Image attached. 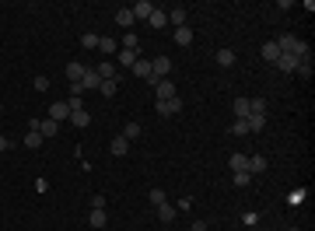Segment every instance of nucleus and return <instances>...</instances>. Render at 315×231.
Segmentation results:
<instances>
[{"label": "nucleus", "mask_w": 315, "mask_h": 231, "mask_svg": "<svg viewBox=\"0 0 315 231\" xmlns=\"http://www.w3.org/2000/svg\"><path fill=\"white\" fill-rule=\"evenodd\" d=\"M32 88H35V91H46V88H49V77H35Z\"/></svg>", "instance_id": "58836bf2"}, {"label": "nucleus", "mask_w": 315, "mask_h": 231, "mask_svg": "<svg viewBox=\"0 0 315 231\" xmlns=\"http://www.w3.org/2000/svg\"><path fill=\"white\" fill-rule=\"evenodd\" d=\"M189 231H207V221H193V228Z\"/></svg>", "instance_id": "37998d69"}, {"label": "nucleus", "mask_w": 315, "mask_h": 231, "mask_svg": "<svg viewBox=\"0 0 315 231\" xmlns=\"http://www.w3.org/2000/svg\"><path fill=\"white\" fill-rule=\"evenodd\" d=\"M84 63H67V77H70V84H77V81H84Z\"/></svg>", "instance_id": "9b49d317"}, {"label": "nucleus", "mask_w": 315, "mask_h": 231, "mask_svg": "<svg viewBox=\"0 0 315 231\" xmlns=\"http://www.w3.org/2000/svg\"><path fill=\"white\" fill-rule=\"evenodd\" d=\"M88 224H91V228H105V224H109V217H105V210H91V217H88Z\"/></svg>", "instance_id": "c85d7f7f"}, {"label": "nucleus", "mask_w": 315, "mask_h": 231, "mask_svg": "<svg viewBox=\"0 0 315 231\" xmlns=\"http://www.w3.org/2000/svg\"><path fill=\"white\" fill-rule=\"evenodd\" d=\"M154 95H158V102L175 98V84H172V77H168V81H158V84H154Z\"/></svg>", "instance_id": "39448f33"}, {"label": "nucleus", "mask_w": 315, "mask_h": 231, "mask_svg": "<svg viewBox=\"0 0 315 231\" xmlns=\"http://www.w3.org/2000/svg\"><path fill=\"white\" fill-rule=\"evenodd\" d=\"M287 231H301V228H287Z\"/></svg>", "instance_id": "a18cd8bd"}, {"label": "nucleus", "mask_w": 315, "mask_h": 231, "mask_svg": "<svg viewBox=\"0 0 315 231\" xmlns=\"http://www.w3.org/2000/svg\"><path fill=\"white\" fill-rule=\"evenodd\" d=\"M116 25H119V28H130V25H133V14H130V7H119V11H116Z\"/></svg>", "instance_id": "5701e85b"}, {"label": "nucleus", "mask_w": 315, "mask_h": 231, "mask_svg": "<svg viewBox=\"0 0 315 231\" xmlns=\"http://www.w3.org/2000/svg\"><path fill=\"white\" fill-rule=\"evenodd\" d=\"M231 133H235V137H245V133H249V123H245V119H235V123H231Z\"/></svg>", "instance_id": "473e14b6"}, {"label": "nucleus", "mask_w": 315, "mask_h": 231, "mask_svg": "<svg viewBox=\"0 0 315 231\" xmlns=\"http://www.w3.org/2000/svg\"><path fill=\"white\" fill-rule=\"evenodd\" d=\"M130 151V140L119 133V137H112V154H116V158H123V154Z\"/></svg>", "instance_id": "f3484780"}, {"label": "nucleus", "mask_w": 315, "mask_h": 231, "mask_svg": "<svg viewBox=\"0 0 315 231\" xmlns=\"http://www.w3.org/2000/svg\"><path fill=\"white\" fill-rule=\"evenodd\" d=\"M147 25H151V28H165V25H168V11H161V7H154V14L147 18Z\"/></svg>", "instance_id": "ddd939ff"}, {"label": "nucleus", "mask_w": 315, "mask_h": 231, "mask_svg": "<svg viewBox=\"0 0 315 231\" xmlns=\"http://www.w3.org/2000/svg\"><path fill=\"white\" fill-rule=\"evenodd\" d=\"M98 91H102L105 98H112L116 91H119V81H102V84H98Z\"/></svg>", "instance_id": "c756f323"}, {"label": "nucleus", "mask_w": 315, "mask_h": 231, "mask_svg": "<svg viewBox=\"0 0 315 231\" xmlns=\"http://www.w3.org/2000/svg\"><path fill=\"white\" fill-rule=\"evenodd\" d=\"M259 172H266V158L263 154H249V175H259Z\"/></svg>", "instance_id": "dca6fc26"}, {"label": "nucleus", "mask_w": 315, "mask_h": 231, "mask_svg": "<svg viewBox=\"0 0 315 231\" xmlns=\"http://www.w3.org/2000/svg\"><path fill=\"white\" fill-rule=\"evenodd\" d=\"M70 123H74V126H88V123H91L88 109H77V112H70Z\"/></svg>", "instance_id": "4be33fe9"}, {"label": "nucleus", "mask_w": 315, "mask_h": 231, "mask_svg": "<svg viewBox=\"0 0 315 231\" xmlns=\"http://www.w3.org/2000/svg\"><path fill=\"white\" fill-rule=\"evenodd\" d=\"M175 112H182V98L175 95V98H168V102H158V116H175Z\"/></svg>", "instance_id": "20e7f679"}, {"label": "nucleus", "mask_w": 315, "mask_h": 231, "mask_svg": "<svg viewBox=\"0 0 315 231\" xmlns=\"http://www.w3.org/2000/svg\"><path fill=\"white\" fill-rule=\"evenodd\" d=\"M95 74L102 77V81H116V63H112V60H109V63H98Z\"/></svg>", "instance_id": "2eb2a0df"}, {"label": "nucleus", "mask_w": 315, "mask_h": 231, "mask_svg": "<svg viewBox=\"0 0 315 231\" xmlns=\"http://www.w3.org/2000/svg\"><path fill=\"white\" fill-rule=\"evenodd\" d=\"M168 74H172V60L168 56L151 60V77H154V81H168Z\"/></svg>", "instance_id": "f03ea898"}, {"label": "nucleus", "mask_w": 315, "mask_h": 231, "mask_svg": "<svg viewBox=\"0 0 315 231\" xmlns=\"http://www.w3.org/2000/svg\"><path fill=\"white\" fill-rule=\"evenodd\" d=\"M242 221H245V224H259V214H256V210H249V214H245Z\"/></svg>", "instance_id": "79ce46f5"}, {"label": "nucleus", "mask_w": 315, "mask_h": 231, "mask_svg": "<svg viewBox=\"0 0 315 231\" xmlns=\"http://www.w3.org/2000/svg\"><path fill=\"white\" fill-rule=\"evenodd\" d=\"M137 46H140V38H137L133 32H126V35H123V49H133V53H137Z\"/></svg>", "instance_id": "2f4dec72"}, {"label": "nucleus", "mask_w": 315, "mask_h": 231, "mask_svg": "<svg viewBox=\"0 0 315 231\" xmlns=\"http://www.w3.org/2000/svg\"><path fill=\"white\" fill-rule=\"evenodd\" d=\"M98 49L109 53V56H116V53H119V42H116V35H98Z\"/></svg>", "instance_id": "423d86ee"}, {"label": "nucleus", "mask_w": 315, "mask_h": 231, "mask_svg": "<svg viewBox=\"0 0 315 231\" xmlns=\"http://www.w3.org/2000/svg\"><path fill=\"white\" fill-rule=\"evenodd\" d=\"M189 207H193V196H182V200L175 203V210H189Z\"/></svg>", "instance_id": "a19ab883"}, {"label": "nucleus", "mask_w": 315, "mask_h": 231, "mask_svg": "<svg viewBox=\"0 0 315 231\" xmlns=\"http://www.w3.org/2000/svg\"><path fill=\"white\" fill-rule=\"evenodd\" d=\"M56 130H60L56 119H39V133H42V137H56Z\"/></svg>", "instance_id": "6ab92c4d"}, {"label": "nucleus", "mask_w": 315, "mask_h": 231, "mask_svg": "<svg viewBox=\"0 0 315 231\" xmlns=\"http://www.w3.org/2000/svg\"><path fill=\"white\" fill-rule=\"evenodd\" d=\"M235 116H238V119H245V116H249V98H235Z\"/></svg>", "instance_id": "cd10ccee"}, {"label": "nucleus", "mask_w": 315, "mask_h": 231, "mask_svg": "<svg viewBox=\"0 0 315 231\" xmlns=\"http://www.w3.org/2000/svg\"><path fill=\"white\" fill-rule=\"evenodd\" d=\"M7 147H11V140H7V137H0V151H7Z\"/></svg>", "instance_id": "c03bdc74"}, {"label": "nucleus", "mask_w": 315, "mask_h": 231, "mask_svg": "<svg viewBox=\"0 0 315 231\" xmlns=\"http://www.w3.org/2000/svg\"><path fill=\"white\" fill-rule=\"evenodd\" d=\"M186 18H189V11H186V7H172V11H168V21H172L175 28H182V25H186Z\"/></svg>", "instance_id": "a211bd4d"}, {"label": "nucleus", "mask_w": 315, "mask_h": 231, "mask_svg": "<svg viewBox=\"0 0 315 231\" xmlns=\"http://www.w3.org/2000/svg\"><path fill=\"white\" fill-rule=\"evenodd\" d=\"M277 46H280V53H291V56H298V60H305V56H312V49H308V42H301L298 35H280L277 38Z\"/></svg>", "instance_id": "f257e3e1"}, {"label": "nucleus", "mask_w": 315, "mask_h": 231, "mask_svg": "<svg viewBox=\"0 0 315 231\" xmlns=\"http://www.w3.org/2000/svg\"><path fill=\"white\" fill-rule=\"evenodd\" d=\"M49 119H56V123H60V119H70V105H67V102H53V105H49Z\"/></svg>", "instance_id": "0eeeda50"}, {"label": "nucleus", "mask_w": 315, "mask_h": 231, "mask_svg": "<svg viewBox=\"0 0 315 231\" xmlns=\"http://www.w3.org/2000/svg\"><path fill=\"white\" fill-rule=\"evenodd\" d=\"M123 137H126V140H137V137H140V123H126Z\"/></svg>", "instance_id": "c9c22d12"}, {"label": "nucleus", "mask_w": 315, "mask_h": 231, "mask_svg": "<svg viewBox=\"0 0 315 231\" xmlns=\"http://www.w3.org/2000/svg\"><path fill=\"white\" fill-rule=\"evenodd\" d=\"M130 70H133V77H140V81H151V60H137Z\"/></svg>", "instance_id": "9d476101"}, {"label": "nucleus", "mask_w": 315, "mask_h": 231, "mask_svg": "<svg viewBox=\"0 0 315 231\" xmlns=\"http://www.w3.org/2000/svg\"><path fill=\"white\" fill-rule=\"evenodd\" d=\"M249 182H252L249 172H235V186H249Z\"/></svg>", "instance_id": "4c0bfd02"}, {"label": "nucleus", "mask_w": 315, "mask_h": 231, "mask_svg": "<svg viewBox=\"0 0 315 231\" xmlns=\"http://www.w3.org/2000/svg\"><path fill=\"white\" fill-rule=\"evenodd\" d=\"M81 84H84V91H98V84H102V77H98V74H95V70L88 67V70H84V81H81Z\"/></svg>", "instance_id": "4468645a"}, {"label": "nucleus", "mask_w": 315, "mask_h": 231, "mask_svg": "<svg viewBox=\"0 0 315 231\" xmlns=\"http://www.w3.org/2000/svg\"><path fill=\"white\" fill-rule=\"evenodd\" d=\"M298 74L305 77V81H308V77H312V56H305V60L298 63Z\"/></svg>", "instance_id": "f704fd0d"}, {"label": "nucleus", "mask_w": 315, "mask_h": 231, "mask_svg": "<svg viewBox=\"0 0 315 231\" xmlns=\"http://www.w3.org/2000/svg\"><path fill=\"white\" fill-rule=\"evenodd\" d=\"M154 7H158V4H151V0H137V4L130 7V14H133V21H147V18L154 14Z\"/></svg>", "instance_id": "7ed1b4c3"}, {"label": "nucleus", "mask_w": 315, "mask_h": 231, "mask_svg": "<svg viewBox=\"0 0 315 231\" xmlns=\"http://www.w3.org/2000/svg\"><path fill=\"white\" fill-rule=\"evenodd\" d=\"M42 140H46V137L39 133V130H28V133H25V147H42Z\"/></svg>", "instance_id": "bb28decb"}, {"label": "nucleus", "mask_w": 315, "mask_h": 231, "mask_svg": "<svg viewBox=\"0 0 315 231\" xmlns=\"http://www.w3.org/2000/svg\"><path fill=\"white\" fill-rule=\"evenodd\" d=\"M81 42H84V49H95V46H98V35L88 32V35H81Z\"/></svg>", "instance_id": "e433bc0d"}, {"label": "nucleus", "mask_w": 315, "mask_h": 231, "mask_svg": "<svg viewBox=\"0 0 315 231\" xmlns=\"http://www.w3.org/2000/svg\"><path fill=\"white\" fill-rule=\"evenodd\" d=\"M91 210H105V196H91Z\"/></svg>", "instance_id": "ea45409f"}, {"label": "nucleus", "mask_w": 315, "mask_h": 231, "mask_svg": "<svg viewBox=\"0 0 315 231\" xmlns=\"http://www.w3.org/2000/svg\"><path fill=\"white\" fill-rule=\"evenodd\" d=\"M175 214H179V210H175L172 203H161V207H158V217H161L165 224H172V221H175Z\"/></svg>", "instance_id": "b1692460"}, {"label": "nucleus", "mask_w": 315, "mask_h": 231, "mask_svg": "<svg viewBox=\"0 0 315 231\" xmlns=\"http://www.w3.org/2000/svg\"><path fill=\"white\" fill-rule=\"evenodd\" d=\"M217 63L221 67H231L235 63V49H217Z\"/></svg>", "instance_id": "7c9ffc66"}, {"label": "nucleus", "mask_w": 315, "mask_h": 231, "mask_svg": "<svg viewBox=\"0 0 315 231\" xmlns=\"http://www.w3.org/2000/svg\"><path fill=\"white\" fill-rule=\"evenodd\" d=\"M228 165H231V172H249V154H231Z\"/></svg>", "instance_id": "1a4fd4ad"}, {"label": "nucleus", "mask_w": 315, "mask_h": 231, "mask_svg": "<svg viewBox=\"0 0 315 231\" xmlns=\"http://www.w3.org/2000/svg\"><path fill=\"white\" fill-rule=\"evenodd\" d=\"M116 60H119L123 67H133V63L140 60V53H133V49H119V53H116Z\"/></svg>", "instance_id": "aec40b11"}, {"label": "nucleus", "mask_w": 315, "mask_h": 231, "mask_svg": "<svg viewBox=\"0 0 315 231\" xmlns=\"http://www.w3.org/2000/svg\"><path fill=\"white\" fill-rule=\"evenodd\" d=\"M175 42H179V46H189V42H193V28H189V25L175 28Z\"/></svg>", "instance_id": "412c9836"}, {"label": "nucleus", "mask_w": 315, "mask_h": 231, "mask_svg": "<svg viewBox=\"0 0 315 231\" xmlns=\"http://www.w3.org/2000/svg\"><path fill=\"white\" fill-rule=\"evenodd\" d=\"M245 123H249V133H259L266 126V116H245Z\"/></svg>", "instance_id": "a878e982"}, {"label": "nucleus", "mask_w": 315, "mask_h": 231, "mask_svg": "<svg viewBox=\"0 0 315 231\" xmlns=\"http://www.w3.org/2000/svg\"><path fill=\"white\" fill-rule=\"evenodd\" d=\"M147 200H151V203H154V207H161V203H168V200H165V192H161V189H151V192H147Z\"/></svg>", "instance_id": "72a5a7b5"}, {"label": "nucleus", "mask_w": 315, "mask_h": 231, "mask_svg": "<svg viewBox=\"0 0 315 231\" xmlns=\"http://www.w3.org/2000/svg\"><path fill=\"white\" fill-rule=\"evenodd\" d=\"M249 116H266V98H249Z\"/></svg>", "instance_id": "393cba45"}, {"label": "nucleus", "mask_w": 315, "mask_h": 231, "mask_svg": "<svg viewBox=\"0 0 315 231\" xmlns=\"http://www.w3.org/2000/svg\"><path fill=\"white\" fill-rule=\"evenodd\" d=\"M263 60H266V63H277V60H280V46H277V38H273V42H263Z\"/></svg>", "instance_id": "6e6552de"}, {"label": "nucleus", "mask_w": 315, "mask_h": 231, "mask_svg": "<svg viewBox=\"0 0 315 231\" xmlns=\"http://www.w3.org/2000/svg\"><path fill=\"white\" fill-rule=\"evenodd\" d=\"M298 63H301V60H298V56H291V53H280V60H277V67H280V70H287V74H294V70H298Z\"/></svg>", "instance_id": "f8f14e48"}]
</instances>
